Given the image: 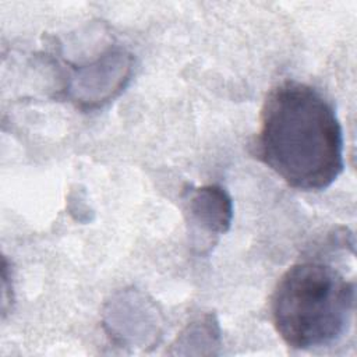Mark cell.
Returning a JSON list of instances; mask_svg holds the SVG:
<instances>
[{
    "mask_svg": "<svg viewBox=\"0 0 357 357\" xmlns=\"http://www.w3.org/2000/svg\"><path fill=\"white\" fill-rule=\"evenodd\" d=\"M255 155L296 190L328 188L344 167L343 130L333 105L308 84H279L264 103Z\"/></svg>",
    "mask_w": 357,
    "mask_h": 357,
    "instance_id": "6da1fadb",
    "label": "cell"
},
{
    "mask_svg": "<svg viewBox=\"0 0 357 357\" xmlns=\"http://www.w3.org/2000/svg\"><path fill=\"white\" fill-rule=\"evenodd\" d=\"M191 223L209 234L225 233L231 223L233 204L225 188L205 185L194 190L188 197Z\"/></svg>",
    "mask_w": 357,
    "mask_h": 357,
    "instance_id": "3957f363",
    "label": "cell"
},
{
    "mask_svg": "<svg viewBox=\"0 0 357 357\" xmlns=\"http://www.w3.org/2000/svg\"><path fill=\"white\" fill-rule=\"evenodd\" d=\"M354 294V282L333 266L318 261L298 262L282 275L273 290V326L293 349L331 344L350 325Z\"/></svg>",
    "mask_w": 357,
    "mask_h": 357,
    "instance_id": "7a4b0ae2",
    "label": "cell"
}]
</instances>
